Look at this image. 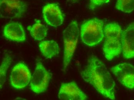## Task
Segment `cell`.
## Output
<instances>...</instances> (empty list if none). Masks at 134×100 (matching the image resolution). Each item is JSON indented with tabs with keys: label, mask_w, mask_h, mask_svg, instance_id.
<instances>
[{
	"label": "cell",
	"mask_w": 134,
	"mask_h": 100,
	"mask_svg": "<svg viewBox=\"0 0 134 100\" xmlns=\"http://www.w3.org/2000/svg\"><path fill=\"white\" fill-rule=\"evenodd\" d=\"M82 78L93 86L104 97L116 99L115 82L105 64L97 57L92 56L81 72Z\"/></svg>",
	"instance_id": "cell-1"
},
{
	"label": "cell",
	"mask_w": 134,
	"mask_h": 100,
	"mask_svg": "<svg viewBox=\"0 0 134 100\" xmlns=\"http://www.w3.org/2000/svg\"><path fill=\"white\" fill-rule=\"evenodd\" d=\"M122 32L121 27L116 23H108L104 27L103 51L108 61H112L122 52Z\"/></svg>",
	"instance_id": "cell-2"
},
{
	"label": "cell",
	"mask_w": 134,
	"mask_h": 100,
	"mask_svg": "<svg viewBox=\"0 0 134 100\" xmlns=\"http://www.w3.org/2000/svg\"><path fill=\"white\" fill-rule=\"evenodd\" d=\"M104 24L102 20L92 19L84 22L81 27L82 42L93 47L100 43L104 37Z\"/></svg>",
	"instance_id": "cell-3"
},
{
	"label": "cell",
	"mask_w": 134,
	"mask_h": 100,
	"mask_svg": "<svg viewBox=\"0 0 134 100\" xmlns=\"http://www.w3.org/2000/svg\"><path fill=\"white\" fill-rule=\"evenodd\" d=\"M79 29L76 21H72L63 32L64 49L63 69L65 71L73 57L79 36Z\"/></svg>",
	"instance_id": "cell-4"
},
{
	"label": "cell",
	"mask_w": 134,
	"mask_h": 100,
	"mask_svg": "<svg viewBox=\"0 0 134 100\" xmlns=\"http://www.w3.org/2000/svg\"><path fill=\"white\" fill-rule=\"evenodd\" d=\"M52 74L42 63L37 62L36 68L30 82V88L34 93L40 94L47 90Z\"/></svg>",
	"instance_id": "cell-5"
},
{
	"label": "cell",
	"mask_w": 134,
	"mask_h": 100,
	"mask_svg": "<svg viewBox=\"0 0 134 100\" xmlns=\"http://www.w3.org/2000/svg\"><path fill=\"white\" fill-rule=\"evenodd\" d=\"M27 9V4L20 0H0V15L2 18H20Z\"/></svg>",
	"instance_id": "cell-6"
},
{
	"label": "cell",
	"mask_w": 134,
	"mask_h": 100,
	"mask_svg": "<svg viewBox=\"0 0 134 100\" xmlns=\"http://www.w3.org/2000/svg\"><path fill=\"white\" fill-rule=\"evenodd\" d=\"M31 78V74L27 66L23 62H19L12 69L10 81L13 87L19 90L27 86Z\"/></svg>",
	"instance_id": "cell-7"
},
{
	"label": "cell",
	"mask_w": 134,
	"mask_h": 100,
	"mask_svg": "<svg viewBox=\"0 0 134 100\" xmlns=\"http://www.w3.org/2000/svg\"><path fill=\"white\" fill-rule=\"evenodd\" d=\"M118 81L128 89H134V66L124 63L116 65L110 69Z\"/></svg>",
	"instance_id": "cell-8"
},
{
	"label": "cell",
	"mask_w": 134,
	"mask_h": 100,
	"mask_svg": "<svg viewBox=\"0 0 134 100\" xmlns=\"http://www.w3.org/2000/svg\"><path fill=\"white\" fill-rule=\"evenodd\" d=\"M42 14L46 23L54 27L61 26L64 21V16L60 7L55 3L47 4L44 6Z\"/></svg>",
	"instance_id": "cell-9"
},
{
	"label": "cell",
	"mask_w": 134,
	"mask_h": 100,
	"mask_svg": "<svg viewBox=\"0 0 134 100\" xmlns=\"http://www.w3.org/2000/svg\"><path fill=\"white\" fill-rule=\"evenodd\" d=\"M58 98L60 100H85L87 99V97L73 81L61 84Z\"/></svg>",
	"instance_id": "cell-10"
},
{
	"label": "cell",
	"mask_w": 134,
	"mask_h": 100,
	"mask_svg": "<svg viewBox=\"0 0 134 100\" xmlns=\"http://www.w3.org/2000/svg\"><path fill=\"white\" fill-rule=\"evenodd\" d=\"M121 42L123 57L126 59L134 58V22L122 31Z\"/></svg>",
	"instance_id": "cell-11"
},
{
	"label": "cell",
	"mask_w": 134,
	"mask_h": 100,
	"mask_svg": "<svg viewBox=\"0 0 134 100\" xmlns=\"http://www.w3.org/2000/svg\"><path fill=\"white\" fill-rule=\"evenodd\" d=\"M3 35L7 39L14 42H24L26 39L24 29L18 22H11L7 23L4 27Z\"/></svg>",
	"instance_id": "cell-12"
},
{
	"label": "cell",
	"mask_w": 134,
	"mask_h": 100,
	"mask_svg": "<svg viewBox=\"0 0 134 100\" xmlns=\"http://www.w3.org/2000/svg\"><path fill=\"white\" fill-rule=\"evenodd\" d=\"M39 48L42 56L46 59H51L58 55L59 46L53 40H43L39 44Z\"/></svg>",
	"instance_id": "cell-13"
},
{
	"label": "cell",
	"mask_w": 134,
	"mask_h": 100,
	"mask_svg": "<svg viewBox=\"0 0 134 100\" xmlns=\"http://www.w3.org/2000/svg\"><path fill=\"white\" fill-rule=\"evenodd\" d=\"M27 29L29 31L32 38L38 41L42 40L46 37L48 30L40 20H37L32 26H29Z\"/></svg>",
	"instance_id": "cell-14"
},
{
	"label": "cell",
	"mask_w": 134,
	"mask_h": 100,
	"mask_svg": "<svg viewBox=\"0 0 134 100\" xmlns=\"http://www.w3.org/2000/svg\"><path fill=\"white\" fill-rule=\"evenodd\" d=\"M12 62V58L9 54L5 55L2 62L0 67V78L1 89L2 88L5 82L7 70Z\"/></svg>",
	"instance_id": "cell-15"
},
{
	"label": "cell",
	"mask_w": 134,
	"mask_h": 100,
	"mask_svg": "<svg viewBox=\"0 0 134 100\" xmlns=\"http://www.w3.org/2000/svg\"><path fill=\"white\" fill-rule=\"evenodd\" d=\"M116 8L126 13H130L134 10V0H117Z\"/></svg>",
	"instance_id": "cell-16"
},
{
	"label": "cell",
	"mask_w": 134,
	"mask_h": 100,
	"mask_svg": "<svg viewBox=\"0 0 134 100\" xmlns=\"http://www.w3.org/2000/svg\"><path fill=\"white\" fill-rule=\"evenodd\" d=\"M109 1L110 0H90L89 9L91 10H94L96 7L108 3Z\"/></svg>",
	"instance_id": "cell-17"
},
{
	"label": "cell",
	"mask_w": 134,
	"mask_h": 100,
	"mask_svg": "<svg viewBox=\"0 0 134 100\" xmlns=\"http://www.w3.org/2000/svg\"><path fill=\"white\" fill-rule=\"evenodd\" d=\"M71 1H72L74 2L77 1H80V0H71Z\"/></svg>",
	"instance_id": "cell-18"
}]
</instances>
